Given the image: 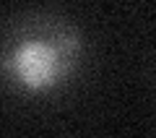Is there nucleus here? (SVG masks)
<instances>
[{"label":"nucleus","mask_w":156,"mask_h":138,"mask_svg":"<svg viewBox=\"0 0 156 138\" xmlns=\"http://www.w3.org/2000/svg\"><path fill=\"white\" fill-rule=\"evenodd\" d=\"M83 60V37L57 13H23L8 26L0 68L18 94L44 96L65 86Z\"/></svg>","instance_id":"f257e3e1"}]
</instances>
